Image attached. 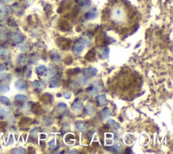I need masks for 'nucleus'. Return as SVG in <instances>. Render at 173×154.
Listing matches in <instances>:
<instances>
[{
  "label": "nucleus",
  "mask_w": 173,
  "mask_h": 154,
  "mask_svg": "<svg viewBox=\"0 0 173 154\" xmlns=\"http://www.w3.org/2000/svg\"><path fill=\"white\" fill-rule=\"evenodd\" d=\"M111 16L113 18V20L118 22L122 21L124 18V14L123 10L118 6H116L112 10Z\"/></svg>",
  "instance_id": "1"
},
{
  "label": "nucleus",
  "mask_w": 173,
  "mask_h": 154,
  "mask_svg": "<svg viewBox=\"0 0 173 154\" xmlns=\"http://www.w3.org/2000/svg\"><path fill=\"white\" fill-rule=\"evenodd\" d=\"M98 72V70L95 68H88L85 69L83 71L84 75H85V77H90V76H93L96 75V73Z\"/></svg>",
  "instance_id": "2"
},
{
  "label": "nucleus",
  "mask_w": 173,
  "mask_h": 154,
  "mask_svg": "<svg viewBox=\"0 0 173 154\" xmlns=\"http://www.w3.org/2000/svg\"><path fill=\"white\" fill-rule=\"evenodd\" d=\"M15 87L18 90H25L27 89V86L26 83L21 80H18L15 82Z\"/></svg>",
  "instance_id": "3"
},
{
  "label": "nucleus",
  "mask_w": 173,
  "mask_h": 154,
  "mask_svg": "<svg viewBox=\"0 0 173 154\" xmlns=\"http://www.w3.org/2000/svg\"><path fill=\"white\" fill-rule=\"evenodd\" d=\"M83 105L80 101H75L72 105V109L74 112H80L82 109Z\"/></svg>",
  "instance_id": "4"
},
{
  "label": "nucleus",
  "mask_w": 173,
  "mask_h": 154,
  "mask_svg": "<svg viewBox=\"0 0 173 154\" xmlns=\"http://www.w3.org/2000/svg\"><path fill=\"white\" fill-rule=\"evenodd\" d=\"M48 71V69L46 68V67L43 66V65H41V66L38 67L37 69H36V72L39 75H45Z\"/></svg>",
  "instance_id": "5"
},
{
  "label": "nucleus",
  "mask_w": 173,
  "mask_h": 154,
  "mask_svg": "<svg viewBox=\"0 0 173 154\" xmlns=\"http://www.w3.org/2000/svg\"><path fill=\"white\" fill-rule=\"evenodd\" d=\"M97 100L100 106H104L107 104V100L105 95H99L97 96Z\"/></svg>",
  "instance_id": "6"
},
{
  "label": "nucleus",
  "mask_w": 173,
  "mask_h": 154,
  "mask_svg": "<svg viewBox=\"0 0 173 154\" xmlns=\"http://www.w3.org/2000/svg\"><path fill=\"white\" fill-rule=\"evenodd\" d=\"M12 40L13 42H16V43H20L23 40V37L22 35L18 33H13L12 35Z\"/></svg>",
  "instance_id": "7"
},
{
  "label": "nucleus",
  "mask_w": 173,
  "mask_h": 154,
  "mask_svg": "<svg viewBox=\"0 0 173 154\" xmlns=\"http://www.w3.org/2000/svg\"><path fill=\"white\" fill-rule=\"evenodd\" d=\"M84 48V45L82 44L81 42V43H77L76 44H75V46H74L73 51L74 53H76V54H79L83 50Z\"/></svg>",
  "instance_id": "8"
},
{
  "label": "nucleus",
  "mask_w": 173,
  "mask_h": 154,
  "mask_svg": "<svg viewBox=\"0 0 173 154\" xmlns=\"http://www.w3.org/2000/svg\"><path fill=\"white\" fill-rule=\"evenodd\" d=\"M97 16H98V13L95 10H91L85 14L86 18H87V19H93V18H96Z\"/></svg>",
  "instance_id": "9"
},
{
  "label": "nucleus",
  "mask_w": 173,
  "mask_h": 154,
  "mask_svg": "<svg viewBox=\"0 0 173 154\" xmlns=\"http://www.w3.org/2000/svg\"><path fill=\"white\" fill-rule=\"evenodd\" d=\"M59 86V79L58 77H54L50 81V87L51 88H56Z\"/></svg>",
  "instance_id": "10"
},
{
  "label": "nucleus",
  "mask_w": 173,
  "mask_h": 154,
  "mask_svg": "<svg viewBox=\"0 0 173 154\" xmlns=\"http://www.w3.org/2000/svg\"><path fill=\"white\" fill-rule=\"evenodd\" d=\"M9 55V50L6 48H0V57L6 58Z\"/></svg>",
  "instance_id": "11"
},
{
  "label": "nucleus",
  "mask_w": 173,
  "mask_h": 154,
  "mask_svg": "<svg viewBox=\"0 0 173 154\" xmlns=\"http://www.w3.org/2000/svg\"><path fill=\"white\" fill-rule=\"evenodd\" d=\"M0 103L8 105L10 104V99L6 96H0Z\"/></svg>",
  "instance_id": "12"
},
{
  "label": "nucleus",
  "mask_w": 173,
  "mask_h": 154,
  "mask_svg": "<svg viewBox=\"0 0 173 154\" xmlns=\"http://www.w3.org/2000/svg\"><path fill=\"white\" fill-rule=\"evenodd\" d=\"M76 2L81 7H88L91 4L90 0H76Z\"/></svg>",
  "instance_id": "13"
},
{
  "label": "nucleus",
  "mask_w": 173,
  "mask_h": 154,
  "mask_svg": "<svg viewBox=\"0 0 173 154\" xmlns=\"http://www.w3.org/2000/svg\"><path fill=\"white\" fill-rule=\"evenodd\" d=\"M14 100H17V101H22V102H24L27 100V97L25 95L23 94H17L14 96Z\"/></svg>",
  "instance_id": "14"
},
{
  "label": "nucleus",
  "mask_w": 173,
  "mask_h": 154,
  "mask_svg": "<svg viewBox=\"0 0 173 154\" xmlns=\"http://www.w3.org/2000/svg\"><path fill=\"white\" fill-rule=\"evenodd\" d=\"M12 152L14 153H26V149L23 147H16V148L13 149L12 150Z\"/></svg>",
  "instance_id": "15"
},
{
  "label": "nucleus",
  "mask_w": 173,
  "mask_h": 154,
  "mask_svg": "<svg viewBox=\"0 0 173 154\" xmlns=\"http://www.w3.org/2000/svg\"><path fill=\"white\" fill-rule=\"evenodd\" d=\"M32 85L35 88H37V89H42L43 87V84H42V82L37 81V80L33 82Z\"/></svg>",
  "instance_id": "16"
},
{
  "label": "nucleus",
  "mask_w": 173,
  "mask_h": 154,
  "mask_svg": "<svg viewBox=\"0 0 173 154\" xmlns=\"http://www.w3.org/2000/svg\"><path fill=\"white\" fill-rule=\"evenodd\" d=\"M76 128H77L78 130H79V131H81V132H83V131H85V130H86L85 125L83 123H81V122H80V123H78V124H76Z\"/></svg>",
  "instance_id": "17"
},
{
  "label": "nucleus",
  "mask_w": 173,
  "mask_h": 154,
  "mask_svg": "<svg viewBox=\"0 0 173 154\" xmlns=\"http://www.w3.org/2000/svg\"><path fill=\"white\" fill-rule=\"evenodd\" d=\"M107 124H109V126H112V127H114V128H116V129H118V128H120L119 124H118V123H116V122L113 120H108V121H107Z\"/></svg>",
  "instance_id": "18"
},
{
  "label": "nucleus",
  "mask_w": 173,
  "mask_h": 154,
  "mask_svg": "<svg viewBox=\"0 0 173 154\" xmlns=\"http://www.w3.org/2000/svg\"><path fill=\"white\" fill-rule=\"evenodd\" d=\"M85 109L87 111V112L89 113V114H92L93 113L94 111H95V109L93 108V107L90 104H88L86 105L85 107Z\"/></svg>",
  "instance_id": "19"
},
{
  "label": "nucleus",
  "mask_w": 173,
  "mask_h": 154,
  "mask_svg": "<svg viewBox=\"0 0 173 154\" xmlns=\"http://www.w3.org/2000/svg\"><path fill=\"white\" fill-rule=\"evenodd\" d=\"M8 115V111L5 108L1 107L0 108V117L1 118H4Z\"/></svg>",
  "instance_id": "20"
},
{
  "label": "nucleus",
  "mask_w": 173,
  "mask_h": 154,
  "mask_svg": "<svg viewBox=\"0 0 173 154\" xmlns=\"http://www.w3.org/2000/svg\"><path fill=\"white\" fill-rule=\"evenodd\" d=\"M70 138H69V136L68 134H67L66 136V137L64 138V140L66 141V143H67L68 140H70V144H73L74 142V135L72 134H70Z\"/></svg>",
  "instance_id": "21"
},
{
  "label": "nucleus",
  "mask_w": 173,
  "mask_h": 154,
  "mask_svg": "<svg viewBox=\"0 0 173 154\" xmlns=\"http://www.w3.org/2000/svg\"><path fill=\"white\" fill-rule=\"evenodd\" d=\"M111 116V112L108 108H105L103 110V116H104L105 118H109V116Z\"/></svg>",
  "instance_id": "22"
},
{
  "label": "nucleus",
  "mask_w": 173,
  "mask_h": 154,
  "mask_svg": "<svg viewBox=\"0 0 173 154\" xmlns=\"http://www.w3.org/2000/svg\"><path fill=\"white\" fill-rule=\"evenodd\" d=\"M9 90H10L9 86L6 85V84L0 86V92H7L8 91H9Z\"/></svg>",
  "instance_id": "23"
},
{
  "label": "nucleus",
  "mask_w": 173,
  "mask_h": 154,
  "mask_svg": "<svg viewBox=\"0 0 173 154\" xmlns=\"http://www.w3.org/2000/svg\"><path fill=\"white\" fill-rule=\"evenodd\" d=\"M6 39H7V33H6V31L3 30L0 31V40L4 41Z\"/></svg>",
  "instance_id": "24"
},
{
  "label": "nucleus",
  "mask_w": 173,
  "mask_h": 154,
  "mask_svg": "<svg viewBox=\"0 0 173 154\" xmlns=\"http://www.w3.org/2000/svg\"><path fill=\"white\" fill-rule=\"evenodd\" d=\"M60 28L62 29L64 28V30H67L68 29V24L66 22V21H63L62 22L60 23Z\"/></svg>",
  "instance_id": "25"
},
{
  "label": "nucleus",
  "mask_w": 173,
  "mask_h": 154,
  "mask_svg": "<svg viewBox=\"0 0 173 154\" xmlns=\"http://www.w3.org/2000/svg\"><path fill=\"white\" fill-rule=\"evenodd\" d=\"M14 143V138H13V136L12 134H10L9 138H8V145H12Z\"/></svg>",
  "instance_id": "26"
},
{
  "label": "nucleus",
  "mask_w": 173,
  "mask_h": 154,
  "mask_svg": "<svg viewBox=\"0 0 173 154\" xmlns=\"http://www.w3.org/2000/svg\"><path fill=\"white\" fill-rule=\"evenodd\" d=\"M64 96L66 99H70V98H71V94H70V92H66L64 94Z\"/></svg>",
  "instance_id": "27"
},
{
  "label": "nucleus",
  "mask_w": 173,
  "mask_h": 154,
  "mask_svg": "<svg viewBox=\"0 0 173 154\" xmlns=\"http://www.w3.org/2000/svg\"><path fill=\"white\" fill-rule=\"evenodd\" d=\"M66 105L64 102H60L58 104V107L60 109H66Z\"/></svg>",
  "instance_id": "28"
},
{
  "label": "nucleus",
  "mask_w": 173,
  "mask_h": 154,
  "mask_svg": "<svg viewBox=\"0 0 173 154\" xmlns=\"http://www.w3.org/2000/svg\"><path fill=\"white\" fill-rule=\"evenodd\" d=\"M49 145H50V148H54L55 147V140H54V139L52 140L49 143Z\"/></svg>",
  "instance_id": "29"
},
{
  "label": "nucleus",
  "mask_w": 173,
  "mask_h": 154,
  "mask_svg": "<svg viewBox=\"0 0 173 154\" xmlns=\"http://www.w3.org/2000/svg\"><path fill=\"white\" fill-rule=\"evenodd\" d=\"M19 63H20V64H24V63H25L26 61V59L24 57H22V58H20V59H19Z\"/></svg>",
  "instance_id": "30"
},
{
  "label": "nucleus",
  "mask_w": 173,
  "mask_h": 154,
  "mask_svg": "<svg viewBox=\"0 0 173 154\" xmlns=\"http://www.w3.org/2000/svg\"><path fill=\"white\" fill-rule=\"evenodd\" d=\"M39 138L41 140H44L47 138V134H39Z\"/></svg>",
  "instance_id": "31"
},
{
  "label": "nucleus",
  "mask_w": 173,
  "mask_h": 154,
  "mask_svg": "<svg viewBox=\"0 0 173 154\" xmlns=\"http://www.w3.org/2000/svg\"><path fill=\"white\" fill-rule=\"evenodd\" d=\"M37 130L36 129V130H33L31 132V133H30V134H31V136H33V137H35L36 136H37Z\"/></svg>",
  "instance_id": "32"
},
{
  "label": "nucleus",
  "mask_w": 173,
  "mask_h": 154,
  "mask_svg": "<svg viewBox=\"0 0 173 154\" xmlns=\"http://www.w3.org/2000/svg\"><path fill=\"white\" fill-rule=\"evenodd\" d=\"M4 66H3V65H0V72L4 70Z\"/></svg>",
  "instance_id": "33"
},
{
  "label": "nucleus",
  "mask_w": 173,
  "mask_h": 154,
  "mask_svg": "<svg viewBox=\"0 0 173 154\" xmlns=\"http://www.w3.org/2000/svg\"><path fill=\"white\" fill-rule=\"evenodd\" d=\"M3 8H4V5H3L2 2H0V10H2Z\"/></svg>",
  "instance_id": "34"
},
{
  "label": "nucleus",
  "mask_w": 173,
  "mask_h": 154,
  "mask_svg": "<svg viewBox=\"0 0 173 154\" xmlns=\"http://www.w3.org/2000/svg\"><path fill=\"white\" fill-rule=\"evenodd\" d=\"M5 2H8V3H10V2H11L12 1V0H4Z\"/></svg>",
  "instance_id": "35"
}]
</instances>
